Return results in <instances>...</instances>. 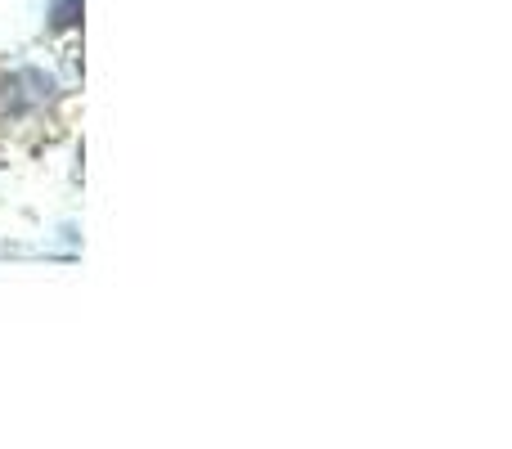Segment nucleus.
I'll list each match as a JSON object with an SVG mask.
<instances>
[{
  "label": "nucleus",
  "instance_id": "obj_1",
  "mask_svg": "<svg viewBox=\"0 0 512 449\" xmlns=\"http://www.w3.org/2000/svg\"><path fill=\"white\" fill-rule=\"evenodd\" d=\"M54 77L41 68H18L5 77V86H0V104L9 108V113H27V108H41L54 99Z\"/></svg>",
  "mask_w": 512,
  "mask_h": 449
},
{
  "label": "nucleus",
  "instance_id": "obj_2",
  "mask_svg": "<svg viewBox=\"0 0 512 449\" xmlns=\"http://www.w3.org/2000/svg\"><path fill=\"white\" fill-rule=\"evenodd\" d=\"M81 23V0H50V27L54 32H68Z\"/></svg>",
  "mask_w": 512,
  "mask_h": 449
}]
</instances>
